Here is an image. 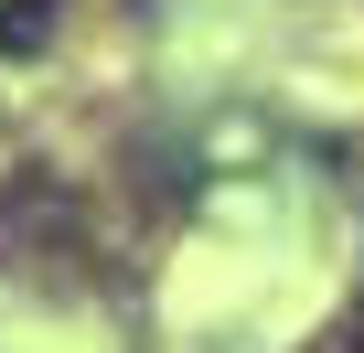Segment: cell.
<instances>
[{
    "instance_id": "6da1fadb",
    "label": "cell",
    "mask_w": 364,
    "mask_h": 353,
    "mask_svg": "<svg viewBox=\"0 0 364 353\" xmlns=\"http://www.w3.org/2000/svg\"><path fill=\"white\" fill-rule=\"evenodd\" d=\"M353 353H364V310H353Z\"/></svg>"
}]
</instances>
